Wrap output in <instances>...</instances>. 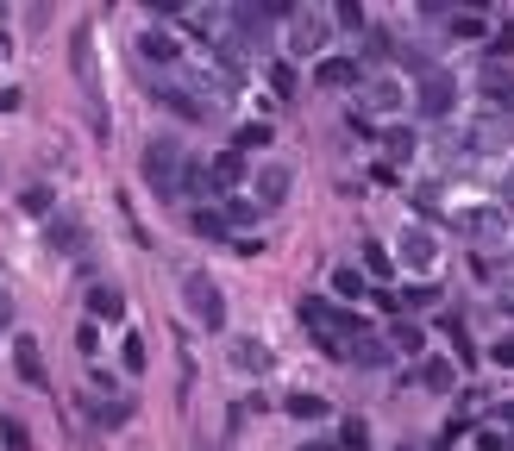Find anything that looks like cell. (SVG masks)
<instances>
[{
    "label": "cell",
    "mask_w": 514,
    "mask_h": 451,
    "mask_svg": "<svg viewBox=\"0 0 514 451\" xmlns=\"http://www.w3.org/2000/svg\"><path fill=\"white\" fill-rule=\"evenodd\" d=\"M345 358H352V364H364V370H383V364L395 358V345H383L377 332H358V339L345 345Z\"/></svg>",
    "instance_id": "5bb4252c"
},
{
    "label": "cell",
    "mask_w": 514,
    "mask_h": 451,
    "mask_svg": "<svg viewBox=\"0 0 514 451\" xmlns=\"http://www.w3.org/2000/svg\"><path fill=\"white\" fill-rule=\"evenodd\" d=\"M289 188H295V170H289V163H264V170L251 176V207H257V213H264V207H283Z\"/></svg>",
    "instance_id": "ba28073f"
},
{
    "label": "cell",
    "mask_w": 514,
    "mask_h": 451,
    "mask_svg": "<svg viewBox=\"0 0 514 451\" xmlns=\"http://www.w3.org/2000/svg\"><path fill=\"white\" fill-rule=\"evenodd\" d=\"M88 314H95V320H120L126 314L120 282H95V289H88Z\"/></svg>",
    "instance_id": "2e32d148"
},
{
    "label": "cell",
    "mask_w": 514,
    "mask_h": 451,
    "mask_svg": "<svg viewBox=\"0 0 514 451\" xmlns=\"http://www.w3.org/2000/svg\"><path fill=\"white\" fill-rule=\"evenodd\" d=\"M383 151H389V157H395V163H408V157H414V151H420V145H414V132H408V126H395V132H389V138H383Z\"/></svg>",
    "instance_id": "603a6c76"
},
{
    "label": "cell",
    "mask_w": 514,
    "mask_h": 451,
    "mask_svg": "<svg viewBox=\"0 0 514 451\" xmlns=\"http://www.w3.org/2000/svg\"><path fill=\"white\" fill-rule=\"evenodd\" d=\"M301 451H333V445H301Z\"/></svg>",
    "instance_id": "bcb514c9"
},
{
    "label": "cell",
    "mask_w": 514,
    "mask_h": 451,
    "mask_svg": "<svg viewBox=\"0 0 514 451\" xmlns=\"http://www.w3.org/2000/svg\"><path fill=\"white\" fill-rule=\"evenodd\" d=\"M452 101H458V82L446 76V69H427L420 88H414V113H420V120H446Z\"/></svg>",
    "instance_id": "8992f818"
},
{
    "label": "cell",
    "mask_w": 514,
    "mask_h": 451,
    "mask_svg": "<svg viewBox=\"0 0 514 451\" xmlns=\"http://www.w3.org/2000/svg\"><path fill=\"white\" fill-rule=\"evenodd\" d=\"M333 289H339L345 301H358V295H370V289H364V270H333Z\"/></svg>",
    "instance_id": "484cf974"
},
{
    "label": "cell",
    "mask_w": 514,
    "mask_h": 451,
    "mask_svg": "<svg viewBox=\"0 0 514 451\" xmlns=\"http://www.w3.org/2000/svg\"><path fill=\"white\" fill-rule=\"evenodd\" d=\"M232 364H239L245 376H270L276 358H270V345H264V339H232Z\"/></svg>",
    "instance_id": "9a60e30c"
},
{
    "label": "cell",
    "mask_w": 514,
    "mask_h": 451,
    "mask_svg": "<svg viewBox=\"0 0 514 451\" xmlns=\"http://www.w3.org/2000/svg\"><path fill=\"white\" fill-rule=\"evenodd\" d=\"M477 445H483V451H508V439H496V433H483Z\"/></svg>",
    "instance_id": "7bdbcfd3"
},
{
    "label": "cell",
    "mask_w": 514,
    "mask_h": 451,
    "mask_svg": "<svg viewBox=\"0 0 514 451\" xmlns=\"http://www.w3.org/2000/svg\"><path fill=\"white\" fill-rule=\"evenodd\" d=\"M420 383H427V389H452V364L427 358V364H420Z\"/></svg>",
    "instance_id": "4316f807"
},
{
    "label": "cell",
    "mask_w": 514,
    "mask_h": 451,
    "mask_svg": "<svg viewBox=\"0 0 514 451\" xmlns=\"http://www.w3.org/2000/svg\"><path fill=\"white\" fill-rule=\"evenodd\" d=\"M483 101H489V120H508V113H514V76L502 63L483 69Z\"/></svg>",
    "instance_id": "8fae6325"
},
{
    "label": "cell",
    "mask_w": 514,
    "mask_h": 451,
    "mask_svg": "<svg viewBox=\"0 0 514 451\" xmlns=\"http://www.w3.org/2000/svg\"><path fill=\"white\" fill-rule=\"evenodd\" d=\"M264 145H270V126H239V138H232V151H239V157L245 151H264Z\"/></svg>",
    "instance_id": "d4e9b609"
},
{
    "label": "cell",
    "mask_w": 514,
    "mask_h": 451,
    "mask_svg": "<svg viewBox=\"0 0 514 451\" xmlns=\"http://www.w3.org/2000/svg\"><path fill=\"white\" fill-rule=\"evenodd\" d=\"M207 182H214V195H220V188H239L245 182V157L239 151H220L214 163H207Z\"/></svg>",
    "instance_id": "e0dca14e"
},
{
    "label": "cell",
    "mask_w": 514,
    "mask_h": 451,
    "mask_svg": "<svg viewBox=\"0 0 514 451\" xmlns=\"http://www.w3.org/2000/svg\"><path fill=\"white\" fill-rule=\"evenodd\" d=\"M69 69H76V88L88 101V120H95V132H107V107H101V63H95V32L76 26V38H69Z\"/></svg>",
    "instance_id": "7a4b0ae2"
},
{
    "label": "cell",
    "mask_w": 514,
    "mask_h": 451,
    "mask_svg": "<svg viewBox=\"0 0 514 451\" xmlns=\"http://www.w3.org/2000/svg\"><path fill=\"white\" fill-rule=\"evenodd\" d=\"M301 326L314 332V345L326 351V358H345V345H352L358 332H364L352 314H339V307L326 301V295H301Z\"/></svg>",
    "instance_id": "6da1fadb"
},
{
    "label": "cell",
    "mask_w": 514,
    "mask_h": 451,
    "mask_svg": "<svg viewBox=\"0 0 514 451\" xmlns=\"http://www.w3.org/2000/svg\"><path fill=\"white\" fill-rule=\"evenodd\" d=\"M51 245H57L63 257H82V251H88V232H82V220H51Z\"/></svg>",
    "instance_id": "ffe728a7"
},
{
    "label": "cell",
    "mask_w": 514,
    "mask_h": 451,
    "mask_svg": "<svg viewBox=\"0 0 514 451\" xmlns=\"http://www.w3.org/2000/svg\"><path fill=\"white\" fill-rule=\"evenodd\" d=\"M364 276H389V251L383 245H364Z\"/></svg>",
    "instance_id": "e575fe53"
},
{
    "label": "cell",
    "mask_w": 514,
    "mask_h": 451,
    "mask_svg": "<svg viewBox=\"0 0 514 451\" xmlns=\"http://www.w3.org/2000/svg\"><path fill=\"white\" fill-rule=\"evenodd\" d=\"M358 88H364V107H358L364 120H389V113H402V107H408V88L395 82V76H364Z\"/></svg>",
    "instance_id": "52a82bcc"
},
{
    "label": "cell",
    "mask_w": 514,
    "mask_h": 451,
    "mask_svg": "<svg viewBox=\"0 0 514 451\" xmlns=\"http://www.w3.org/2000/svg\"><path fill=\"white\" fill-rule=\"evenodd\" d=\"M13 364H19V376H26L32 389H44V358H38V339H26V332H19V339H13Z\"/></svg>",
    "instance_id": "ac0fdd59"
},
{
    "label": "cell",
    "mask_w": 514,
    "mask_h": 451,
    "mask_svg": "<svg viewBox=\"0 0 514 451\" xmlns=\"http://www.w3.org/2000/svg\"><path fill=\"white\" fill-rule=\"evenodd\" d=\"M433 301H439V289H433V282H414L408 295H395V307H433Z\"/></svg>",
    "instance_id": "f546056e"
},
{
    "label": "cell",
    "mask_w": 514,
    "mask_h": 451,
    "mask_svg": "<svg viewBox=\"0 0 514 451\" xmlns=\"http://www.w3.org/2000/svg\"><path fill=\"white\" fill-rule=\"evenodd\" d=\"M489 51H496V57H508V51H514V26H502L496 38H489Z\"/></svg>",
    "instance_id": "60d3db41"
},
{
    "label": "cell",
    "mask_w": 514,
    "mask_h": 451,
    "mask_svg": "<svg viewBox=\"0 0 514 451\" xmlns=\"http://www.w3.org/2000/svg\"><path fill=\"white\" fill-rule=\"evenodd\" d=\"M19 107V88H0V113H13Z\"/></svg>",
    "instance_id": "b9f144b4"
},
{
    "label": "cell",
    "mask_w": 514,
    "mask_h": 451,
    "mask_svg": "<svg viewBox=\"0 0 514 451\" xmlns=\"http://www.w3.org/2000/svg\"><path fill=\"white\" fill-rule=\"evenodd\" d=\"M289 414H295V420H320V414H326V401H320V395H295V401H289Z\"/></svg>",
    "instance_id": "1f68e13d"
},
{
    "label": "cell",
    "mask_w": 514,
    "mask_h": 451,
    "mask_svg": "<svg viewBox=\"0 0 514 451\" xmlns=\"http://www.w3.org/2000/svg\"><path fill=\"white\" fill-rule=\"evenodd\" d=\"M126 370H145V339H126Z\"/></svg>",
    "instance_id": "ab89813d"
},
{
    "label": "cell",
    "mask_w": 514,
    "mask_h": 451,
    "mask_svg": "<svg viewBox=\"0 0 514 451\" xmlns=\"http://www.w3.org/2000/svg\"><path fill=\"white\" fill-rule=\"evenodd\" d=\"M0 445H13V451H26V445H32V433H26V426H19V420L7 414V420H0Z\"/></svg>",
    "instance_id": "4dcf8cb0"
},
{
    "label": "cell",
    "mask_w": 514,
    "mask_h": 451,
    "mask_svg": "<svg viewBox=\"0 0 514 451\" xmlns=\"http://www.w3.org/2000/svg\"><path fill=\"white\" fill-rule=\"evenodd\" d=\"M489 358H496V364H508V370H514V332H502V339L489 345Z\"/></svg>",
    "instance_id": "74e56055"
},
{
    "label": "cell",
    "mask_w": 514,
    "mask_h": 451,
    "mask_svg": "<svg viewBox=\"0 0 514 451\" xmlns=\"http://www.w3.org/2000/svg\"><path fill=\"white\" fill-rule=\"evenodd\" d=\"M452 226L464 232V239H477V245H496V239H508V220L496 207H458L452 213Z\"/></svg>",
    "instance_id": "9c48e42d"
},
{
    "label": "cell",
    "mask_w": 514,
    "mask_h": 451,
    "mask_svg": "<svg viewBox=\"0 0 514 451\" xmlns=\"http://www.w3.org/2000/svg\"><path fill=\"white\" fill-rule=\"evenodd\" d=\"M7 320H13V295H7V289H0V326H7Z\"/></svg>",
    "instance_id": "ee69618b"
},
{
    "label": "cell",
    "mask_w": 514,
    "mask_h": 451,
    "mask_svg": "<svg viewBox=\"0 0 514 451\" xmlns=\"http://www.w3.org/2000/svg\"><path fill=\"white\" fill-rule=\"evenodd\" d=\"M395 345H402V351H420V345H427V332H420L414 320H402V326H395Z\"/></svg>",
    "instance_id": "836d02e7"
},
{
    "label": "cell",
    "mask_w": 514,
    "mask_h": 451,
    "mask_svg": "<svg viewBox=\"0 0 514 451\" xmlns=\"http://www.w3.org/2000/svg\"><path fill=\"white\" fill-rule=\"evenodd\" d=\"M333 451H370V426H364V420H345V426H339V445H333Z\"/></svg>",
    "instance_id": "7402d4cb"
},
{
    "label": "cell",
    "mask_w": 514,
    "mask_h": 451,
    "mask_svg": "<svg viewBox=\"0 0 514 451\" xmlns=\"http://www.w3.org/2000/svg\"><path fill=\"white\" fill-rule=\"evenodd\" d=\"M452 32L458 38H483V19L477 13H452Z\"/></svg>",
    "instance_id": "d590c367"
},
{
    "label": "cell",
    "mask_w": 514,
    "mask_h": 451,
    "mask_svg": "<svg viewBox=\"0 0 514 451\" xmlns=\"http://www.w3.org/2000/svg\"><path fill=\"white\" fill-rule=\"evenodd\" d=\"M402 451H414V445H402Z\"/></svg>",
    "instance_id": "7dc6e473"
},
{
    "label": "cell",
    "mask_w": 514,
    "mask_h": 451,
    "mask_svg": "<svg viewBox=\"0 0 514 451\" xmlns=\"http://www.w3.org/2000/svg\"><path fill=\"white\" fill-rule=\"evenodd\" d=\"M496 213L514 226V170H502V182H496Z\"/></svg>",
    "instance_id": "f1b7e54d"
},
{
    "label": "cell",
    "mask_w": 514,
    "mask_h": 451,
    "mask_svg": "<svg viewBox=\"0 0 514 451\" xmlns=\"http://www.w3.org/2000/svg\"><path fill=\"white\" fill-rule=\"evenodd\" d=\"M7 57H13V38H7V32H0V63H7Z\"/></svg>",
    "instance_id": "f6af8a7d"
},
{
    "label": "cell",
    "mask_w": 514,
    "mask_h": 451,
    "mask_svg": "<svg viewBox=\"0 0 514 451\" xmlns=\"http://www.w3.org/2000/svg\"><path fill=\"white\" fill-rule=\"evenodd\" d=\"M314 82L320 88H358L364 82V63H352V57H320L314 63Z\"/></svg>",
    "instance_id": "7c38bea8"
},
{
    "label": "cell",
    "mask_w": 514,
    "mask_h": 451,
    "mask_svg": "<svg viewBox=\"0 0 514 451\" xmlns=\"http://www.w3.org/2000/svg\"><path fill=\"white\" fill-rule=\"evenodd\" d=\"M270 88L289 101V94H295V63H283V57H276V63H270Z\"/></svg>",
    "instance_id": "83f0119b"
},
{
    "label": "cell",
    "mask_w": 514,
    "mask_h": 451,
    "mask_svg": "<svg viewBox=\"0 0 514 451\" xmlns=\"http://www.w3.org/2000/svg\"><path fill=\"white\" fill-rule=\"evenodd\" d=\"M138 57H145V63H182V44L170 32H145V38H138Z\"/></svg>",
    "instance_id": "d6986e66"
},
{
    "label": "cell",
    "mask_w": 514,
    "mask_h": 451,
    "mask_svg": "<svg viewBox=\"0 0 514 451\" xmlns=\"http://www.w3.org/2000/svg\"><path fill=\"white\" fill-rule=\"evenodd\" d=\"M126 414H132L126 401H95V420H101V426H126Z\"/></svg>",
    "instance_id": "d6a6232c"
},
{
    "label": "cell",
    "mask_w": 514,
    "mask_h": 451,
    "mask_svg": "<svg viewBox=\"0 0 514 451\" xmlns=\"http://www.w3.org/2000/svg\"><path fill=\"white\" fill-rule=\"evenodd\" d=\"M19 201H26V213H44V207H51V188L38 182V188H26V195H19Z\"/></svg>",
    "instance_id": "8d00e7d4"
},
{
    "label": "cell",
    "mask_w": 514,
    "mask_h": 451,
    "mask_svg": "<svg viewBox=\"0 0 514 451\" xmlns=\"http://www.w3.org/2000/svg\"><path fill=\"white\" fill-rule=\"evenodd\" d=\"M201 88H189V82H157V101L170 107V113H182V120H214V107L207 101H195Z\"/></svg>",
    "instance_id": "30bf717a"
},
{
    "label": "cell",
    "mask_w": 514,
    "mask_h": 451,
    "mask_svg": "<svg viewBox=\"0 0 514 451\" xmlns=\"http://www.w3.org/2000/svg\"><path fill=\"white\" fill-rule=\"evenodd\" d=\"M189 226L201 232V239H214V245H220V239H232L226 220H220V207H195V220H189Z\"/></svg>",
    "instance_id": "44dd1931"
},
{
    "label": "cell",
    "mask_w": 514,
    "mask_h": 451,
    "mask_svg": "<svg viewBox=\"0 0 514 451\" xmlns=\"http://www.w3.org/2000/svg\"><path fill=\"white\" fill-rule=\"evenodd\" d=\"M395 257H402L408 270H433V257H439V245H433V232H420V226H408V232H402V245H395Z\"/></svg>",
    "instance_id": "4fadbf2b"
},
{
    "label": "cell",
    "mask_w": 514,
    "mask_h": 451,
    "mask_svg": "<svg viewBox=\"0 0 514 451\" xmlns=\"http://www.w3.org/2000/svg\"><path fill=\"white\" fill-rule=\"evenodd\" d=\"M182 295H189V314H195L207 332L226 326V295L214 289V276H207V270H189V276H182Z\"/></svg>",
    "instance_id": "5b68a950"
},
{
    "label": "cell",
    "mask_w": 514,
    "mask_h": 451,
    "mask_svg": "<svg viewBox=\"0 0 514 451\" xmlns=\"http://www.w3.org/2000/svg\"><path fill=\"white\" fill-rule=\"evenodd\" d=\"M283 19H289V51L295 57H314L326 38H333V13L326 7H283Z\"/></svg>",
    "instance_id": "277c9868"
},
{
    "label": "cell",
    "mask_w": 514,
    "mask_h": 451,
    "mask_svg": "<svg viewBox=\"0 0 514 451\" xmlns=\"http://www.w3.org/2000/svg\"><path fill=\"white\" fill-rule=\"evenodd\" d=\"M333 19H339V26H364V7H352V0H345V7H333Z\"/></svg>",
    "instance_id": "f35d334b"
},
{
    "label": "cell",
    "mask_w": 514,
    "mask_h": 451,
    "mask_svg": "<svg viewBox=\"0 0 514 451\" xmlns=\"http://www.w3.org/2000/svg\"><path fill=\"white\" fill-rule=\"evenodd\" d=\"M182 170H189V157H182V145H170V138H157V145H145V182L151 195H182Z\"/></svg>",
    "instance_id": "3957f363"
},
{
    "label": "cell",
    "mask_w": 514,
    "mask_h": 451,
    "mask_svg": "<svg viewBox=\"0 0 514 451\" xmlns=\"http://www.w3.org/2000/svg\"><path fill=\"white\" fill-rule=\"evenodd\" d=\"M220 220H226V232H245V226L257 220V207H251V201H226V207H220Z\"/></svg>",
    "instance_id": "cb8c5ba5"
}]
</instances>
